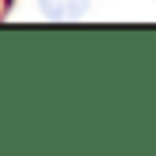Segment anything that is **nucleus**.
I'll list each match as a JSON object with an SVG mask.
<instances>
[{"label": "nucleus", "instance_id": "f257e3e1", "mask_svg": "<svg viewBox=\"0 0 156 156\" xmlns=\"http://www.w3.org/2000/svg\"><path fill=\"white\" fill-rule=\"evenodd\" d=\"M91 0H38V12L46 19H80Z\"/></svg>", "mask_w": 156, "mask_h": 156}]
</instances>
